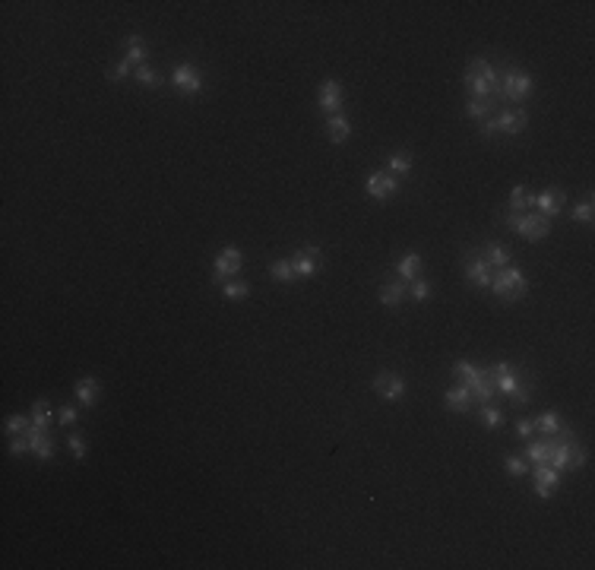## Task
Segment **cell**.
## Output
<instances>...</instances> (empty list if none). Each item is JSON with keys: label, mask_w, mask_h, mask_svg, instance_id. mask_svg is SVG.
Returning <instances> with one entry per match:
<instances>
[{"label": "cell", "mask_w": 595, "mask_h": 570, "mask_svg": "<svg viewBox=\"0 0 595 570\" xmlns=\"http://www.w3.org/2000/svg\"><path fill=\"white\" fill-rule=\"evenodd\" d=\"M73 393L86 409H92V405L98 403V396H102V384H98V377H80L73 387Z\"/></svg>", "instance_id": "d6986e66"}, {"label": "cell", "mask_w": 595, "mask_h": 570, "mask_svg": "<svg viewBox=\"0 0 595 570\" xmlns=\"http://www.w3.org/2000/svg\"><path fill=\"white\" fill-rule=\"evenodd\" d=\"M479 254L488 260V267H497V269L500 267H510V250H506L504 244H494V241H491V244H485Z\"/></svg>", "instance_id": "484cf974"}, {"label": "cell", "mask_w": 595, "mask_h": 570, "mask_svg": "<svg viewBox=\"0 0 595 570\" xmlns=\"http://www.w3.org/2000/svg\"><path fill=\"white\" fill-rule=\"evenodd\" d=\"M127 73H130V63L121 61V63H114V67L108 70V80H111V83H121V80H123Z\"/></svg>", "instance_id": "60d3db41"}, {"label": "cell", "mask_w": 595, "mask_h": 570, "mask_svg": "<svg viewBox=\"0 0 595 570\" xmlns=\"http://www.w3.org/2000/svg\"><path fill=\"white\" fill-rule=\"evenodd\" d=\"M222 292H225V298H247V295H250V285H247V282H241V279H232V282H225V285H222Z\"/></svg>", "instance_id": "836d02e7"}, {"label": "cell", "mask_w": 595, "mask_h": 570, "mask_svg": "<svg viewBox=\"0 0 595 570\" xmlns=\"http://www.w3.org/2000/svg\"><path fill=\"white\" fill-rule=\"evenodd\" d=\"M26 437H29V447H32V453L38 456L41 463L54 460V440H51V431H38V428H29Z\"/></svg>", "instance_id": "2e32d148"}, {"label": "cell", "mask_w": 595, "mask_h": 570, "mask_svg": "<svg viewBox=\"0 0 595 570\" xmlns=\"http://www.w3.org/2000/svg\"><path fill=\"white\" fill-rule=\"evenodd\" d=\"M370 387H374V393H380L386 403H399V399L405 396V380H402V374H393V371L377 374V377L370 380Z\"/></svg>", "instance_id": "9c48e42d"}, {"label": "cell", "mask_w": 595, "mask_h": 570, "mask_svg": "<svg viewBox=\"0 0 595 570\" xmlns=\"http://www.w3.org/2000/svg\"><path fill=\"white\" fill-rule=\"evenodd\" d=\"M127 63H137V67H143L146 63V45H143V38H140L137 32L127 35Z\"/></svg>", "instance_id": "f1b7e54d"}, {"label": "cell", "mask_w": 595, "mask_h": 570, "mask_svg": "<svg viewBox=\"0 0 595 570\" xmlns=\"http://www.w3.org/2000/svg\"><path fill=\"white\" fill-rule=\"evenodd\" d=\"M516 431H520V437H532L535 428H532V421H529V419H520V421H516Z\"/></svg>", "instance_id": "7bdbcfd3"}, {"label": "cell", "mask_w": 595, "mask_h": 570, "mask_svg": "<svg viewBox=\"0 0 595 570\" xmlns=\"http://www.w3.org/2000/svg\"><path fill=\"white\" fill-rule=\"evenodd\" d=\"M431 292H434V285L428 279H412L409 295L415 298V301H428V298H431Z\"/></svg>", "instance_id": "d6a6232c"}, {"label": "cell", "mask_w": 595, "mask_h": 570, "mask_svg": "<svg viewBox=\"0 0 595 570\" xmlns=\"http://www.w3.org/2000/svg\"><path fill=\"white\" fill-rule=\"evenodd\" d=\"M592 197H586L582 203H576V209H573V222H592Z\"/></svg>", "instance_id": "8d00e7d4"}, {"label": "cell", "mask_w": 595, "mask_h": 570, "mask_svg": "<svg viewBox=\"0 0 595 570\" xmlns=\"http://www.w3.org/2000/svg\"><path fill=\"white\" fill-rule=\"evenodd\" d=\"M497 76L500 73L485 61V57H472V61H469V67H465V76H462L469 98L497 96Z\"/></svg>", "instance_id": "7a4b0ae2"}, {"label": "cell", "mask_w": 595, "mask_h": 570, "mask_svg": "<svg viewBox=\"0 0 595 570\" xmlns=\"http://www.w3.org/2000/svg\"><path fill=\"white\" fill-rule=\"evenodd\" d=\"M564 203H567V193H564L561 187H551V190H545V193H538V197H535L532 207H538L541 216L555 219V216L564 209Z\"/></svg>", "instance_id": "5bb4252c"}, {"label": "cell", "mask_w": 595, "mask_h": 570, "mask_svg": "<svg viewBox=\"0 0 595 570\" xmlns=\"http://www.w3.org/2000/svg\"><path fill=\"white\" fill-rule=\"evenodd\" d=\"M481 421H485V428H500L504 425V412H500L497 405H491V403H485L481 405Z\"/></svg>", "instance_id": "4dcf8cb0"}, {"label": "cell", "mask_w": 595, "mask_h": 570, "mask_svg": "<svg viewBox=\"0 0 595 570\" xmlns=\"http://www.w3.org/2000/svg\"><path fill=\"white\" fill-rule=\"evenodd\" d=\"M241 267H244V254H241L238 248H222L219 257H216V282L225 285L228 276L241 273Z\"/></svg>", "instance_id": "30bf717a"}, {"label": "cell", "mask_w": 595, "mask_h": 570, "mask_svg": "<svg viewBox=\"0 0 595 570\" xmlns=\"http://www.w3.org/2000/svg\"><path fill=\"white\" fill-rule=\"evenodd\" d=\"M491 292L504 304H513L529 292V279L516 267H500L497 276H491Z\"/></svg>", "instance_id": "5b68a950"}, {"label": "cell", "mask_w": 595, "mask_h": 570, "mask_svg": "<svg viewBox=\"0 0 595 570\" xmlns=\"http://www.w3.org/2000/svg\"><path fill=\"white\" fill-rule=\"evenodd\" d=\"M504 466H506V472H510V475H526L529 472V460H526V456H520V453L506 456Z\"/></svg>", "instance_id": "e575fe53"}, {"label": "cell", "mask_w": 595, "mask_h": 570, "mask_svg": "<svg viewBox=\"0 0 595 570\" xmlns=\"http://www.w3.org/2000/svg\"><path fill=\"white\" fill-rule=\"evenodd\" d=\"M465 279L472 282L475 289H491V267H488V260L481 254H475V250H465Z\"/></svg>", "instance_id": "52a82bcc"}, {"label": "cell", "mask_w": 595, "mask_h": 570, "mask_svg": "<svg viewBox=\"0 0 595 570\" xmlns=\"http://www.w3.org/2000/svg\"><path fill=\"white\" fill-rule=\"evenodd\" d=\"M510 403H513V405H529V403H532V390H529V387L522 384L520 390H516L513 396H510Z\"/></svg>", "instance_id": "b9f144b4"}, {"label": "cell", "mask_w": 595, "mask_h": 570, "mask_svg": "<svg viewBox=\"0 0 595 570\" xmlns=\"http://www.w3.org/2000/svg\"><path fill=\"white\" fill-rule=\"evenodd\" d=\"M532 475H535V495L538 497H551L557 491V485H561V472L555 466H548V463L535 466Z\"/></svg>", "instance_id": "7c38bea8"}, {"label": "cell", "mask_w": 595, "mask_h": 570, "mask_svg": "<svg viewBox=\"0 0 595 570\" xmlns=\"http://www.w3.org/2000/svg\"><path fill=\"white\" fill-rule=\"evenodd\" d=\"M317 260H323V248H317V244H308V248H301L298 254L292 257L294 276H314V273H317Z\"/></svg>", "instance_id": "4fadbf2b"}, {"label": "cell", "mask_w": 595, "mask_h": 570, "mask_svg": "<svg viewBox=\"0 0 595 570\" xmlns=\"http://www.w3.org/2000/svg\"><path fill=\"white\" fill-rule=\"evenodd\" d=\"M67 447H70V453H73L76 460H82V456H86V440H82L80 431L70 434V437H67Z\"/></svg>", "instance_id": "74e56055"}, {"label": "cell", "mask_w": 595, "mask_h": 570, "mask_svg": "<svg viewBox=\"0 0 595 570\" xmlns=\"http://www.w3.org/2000/svg\"><path fill=\"white\" fill-rule=\"evenodd\" d=\"M532 428L541 434V437H555V434L564 428V419L557 412H545V415H538V419L532 421Z\"/></svg>", "instance_id": "d4e9b609"}, {"label": "cell", "mask_w": 595, "mask_h": 570, "mask_svg": "<svg viewBox=\"0 0 595 570\" xmlns=\"http://www.w3.org/2000/svg\"><path fill=\"white\" fill-rule=\"evenodd\" d=\"M133 76H137V83L149 86V89H158V86H162V76H158L152 67H146V63H143V67H137V73H133Z\"/></svg>", "instance_id": "1f68e13d"}, {"label": "cell", "mask_w": 595, "mask_h": 570, "mask_svg": "<svg viewBox=\"0 0 595 570\" xmlns=\"http://www.w3.org/2000/svg\"><path fill=\"white\" fill-rule=\"evenodd\" d=\"M421 254L418 250H409L405 257H399L396 260V279H402V282H412V279H418V273H421Z\"/></svg>", "instance_id": "44dd1931"}, {"label": "cell", "mask_w": 595, "mask_h": 570, "mask_svg": "<svg viewBox=\"0 0 595 570\" xmlns=\"http://www.w3.org/2000/svg\"><path fill=\"white\" fill-rule=\"evenodd\" d=\"M320 108L326 111V114H339V108H342V86L336 83V80H323V86H320Z\"/></svg>", "instance_id": "e0dca14e"}, {"label": "cell", "mask_w": 595, "mask_h": 570, "mask_svg": "<svg viewBox=\"0 0 595 570\" xmlns=\"http://www.w3.org/2000/svg\"><path fill=\"white\" fill-rule=\"evenodd\" d=\"M532 89H535V83L526 70L506 67L504 73L497 76V102L504 105V108H516L520 102H526V98L532 96Z\"/></svg>", "instance_id": "6da1fadb"}, {"label": "cell", "mask_w": 595, "mask_h": 570, "mask_svg": "<svg viewBox=\"0 0 595 570\" xmlns=\"http://www.w3.org/2000/svg\"><path fill=\"white\" fill-rule=\"evenodd\" d=\"M529 124V111L526 108H506L500 111V114L488 117V121H481V137L485 140H494V137H516V133H522Z\"/></svg>", "instance_id": "277c9868"}, {"label": "cell", "mask_w": 595, "mask_h": 570, "mask_svg": "<svg viewBox=\"0 0 595 570\" xmlns=\"http://www.w3.org/2000/svg\"><path fill=\"white\" fill-rule=\"evenodd\" d=\"M551 450H555V437H541V440H532L526 447V460L541 466V463H551Z\"/></svg>", "instance_id": "7402d4cb"}, {"label": "cell", "mask_w": 595, "mask_h": 570, "mask_svg": "<svg viewBox=\"0 0 595 570\" xmlns=\"http://www.w3.org/2000/svg\"><path fill=\"white\" fill-rule=\"evenodd\" d=\"M326 133H329V140H333V143H345V140L352 137V124H349V117H342V114H329V121H326Z\"/></svg>", "instance_id": "603a6c76"}, {"label": "cell", "mask_w": 595, "mask_h": 570, "mask_svg": "<svg viewBox=\"0 0 595 570\" xmlns=\"http://www.w3.org/2000/svg\"><path fill=\"white\" fill-rule=\"evenodd\" d=\"M76 415H80V412H76V409H73V405H70V403L57 409V421H61L63 428H70V425H73V421H76Z\"/></svg>", "instance_id": "ab89813d"}, {"label": "cell", "mask_w": 595, "mask_h": 570, "mask_svg": "<svg viewBox=\"0 0 595 570\" xmlns=\"http://www.w3.org/2000/svg\"><path fill=\"white\" fill-rule=\"evenodd\" d=\"M532 203H535V197L526 190V184H516L510 190V213H526Z\"/></svg>", "instance_id": "4316f807"}, {"label": "cell", "mask_w": 595, "mask_h": 570, "mask_svg": "<svg viewBox=\"0 0 595 570\" xmlns=\"http://www.w3.org/2000/svg\"><path fill=\"white\" fill-rule=\"evenodd\" d=\"M32 447H29V437L26 434H13V440H10V453L13 456H22V453H29Z\"/></svg>", "instance_id": "f35d334b"}, {"label": "cell", "mask_w": 595, "mask_h": 570, "mask_svg": "<svg viewBox=\"0 0 595 570\" xmlns=\"http://www.w3.org/2000/svg\"><path fill=\"white\" fill-rule=\"evenodd\" d=\"M3 428H7V434H26L29 428H32V421L22 419V415H10L7 425H3Z\"/></svg>", "instance_id": "d590c367"}, {"label": "cell", "mask_w": 595, "mask_h": 570, "mask_svg": "<svg viewBox=\"0 0 595 570\" xmlns=\"http://www.w3.org/2000/svg\"><path fill=\"white\" fill-rule=\"evenodd\" d=\"M269 276H273L276 282H292V279H294L292 257H285V260H273V263H269Z\"/></svg>", "instance_id": "f546056e"}, {"label": "cell", "mask_w": 595, "mask_h": 570, "mask_svg": "<svg viewBox=\"0 0 595 570\" xmlns=\"http://www.w3.org/2000/svg\"><path fill=\"white\" fill-rule=\"evenodd\" d=\"M444 403H446V409H450V412H459V415H465V412H472L475 396H472V390H469V387L456 384V387H450V390H446Z\"/></svg>", "instance_id": "9a60e30c"}, {"label": "cell", "mask_w": 595, "mask_h": 570, "mask_svg": "<svg viewBox=\"0 0 595 570\" xmlns=\"http://www.w3.org/2000/svg\"><path fill=\"white\" fill-rule=\"evenodd\" d=\"M172 83L178 86L184 96H197V92L203 89V73H199L197 67H190V63H181V67L172 73Z\"/></svg>", "instance_id": "8fae6325"}, {"label": "cell", "mask_w": 595, "mask_h": 570, "mask_svg": "<svg viewBox=\"0 0 595 570\" xmlns=\"http://www.w3.org/2000/svg\"><path fill=\"white\" fill-rule=\"evenodd\" d=\"M399 178L396 174H390V172H374V174H368V181H364V190H368V197H374V200H390L393 193H399Z\"/></svg>", "instance_id": "ba28073f"}, {"label": "cell", "mask_w": 595, "mask_h": 570, "mask_svg": "<svg viewBox=\"0 0 595 570\" xmlns=\"http://www.w3.org/2000/svg\"><path fill=\"white\" fill-rule=\"evenodd\" d=\"M453 374H456V380L462 387H469L475 396V403H491L494 396H497V390H494V380L488 377V371H481V368H475L472 361H465V358H459L456 364H453Z\"/></svg>", "instance_id": "3957f363"}, {"label": "cell", "mask_w": 595, "mask_h": 570, "mask_svg": "<svg viewBox=\"0 0 595 570\" xmlns=\"http://www.w3.org/2000/svg\"><path fill=\"white\" fill-rule=\"evenodd\" d=\"M405 295H409V289L402 285V279H396V276H386L384 285H380V301H384L386 308H399Z\"/></svg>", "instance_id": "ac0fdd59"}, {"label": "cell", "mask_w": 595, "mask_h": 570, "mask_svg": "<svg viewBox=\"0 0 595 570\" xmlns=\"http://www.w3.org/2000/svg\"><path fill=\"white\" fill-rule=\"evenodd\" d=\"M51 421H54V409H51L48 399H38L32 405V428L38 431H51Z\"/></svg>", "instance_id": "cb8c5ba5"}, {"label": "cell", "mask_w": 595, "mask_h": 570, "mask_svg": "<svg viewBox=\"0 0 595 570\" xmlns=\"http://www.w3.org/2000/svg\"><path fill=\"white\" fill-rule=\"evenodd\" d=\"M500 108L497 96H485V98H469V105H465V114L475 117V121H488V117H494V111Z\"/></svg>", "instance_id": "ffe728a7"}, {"label": "cell", "mask_w": 595, "mask_h": 570, "mask_svg": "<svg viewBox=\"0 0 595 570\" xmlns=\"http://www.w3.org/2000/svg\"><path fill=\"white\" fill-rule=\"evenodd\" d=\"M409 172H412V152H409V149L390 152V174H396V178H405Z\"/></svg>", "instance_id": "83f0119b"}, {"label": "cell", "mask_w": 595, "mask_h": 570, "mask_svg": "<svg viewBox=\"0 0 595 570\" xmlns=\"http://www.w3.org/2000/svg\"><path fill=\"white\" fill-rule=\"evenodd\" d=\"M504 222L513 228L516 234H522L526 241H532V244L535 241H545L548 234H551V219L541 216V213H510V209H506Z\"/></svg>", "instance_id": "8992f818"}]
</instances>
